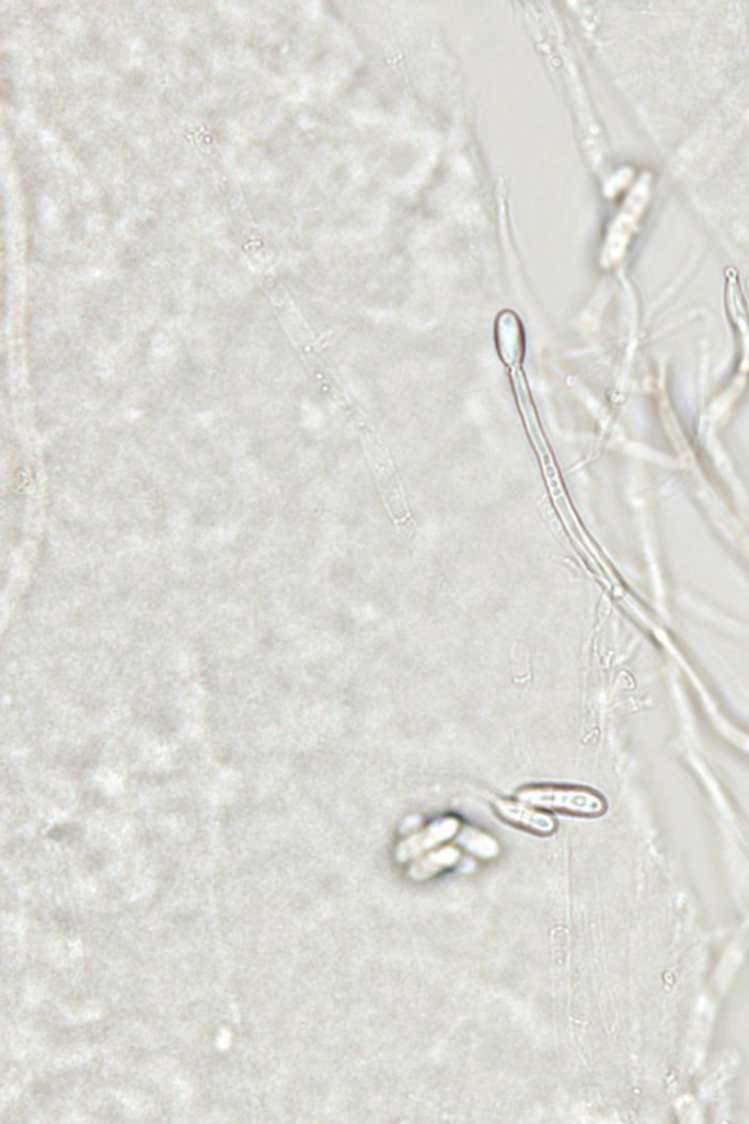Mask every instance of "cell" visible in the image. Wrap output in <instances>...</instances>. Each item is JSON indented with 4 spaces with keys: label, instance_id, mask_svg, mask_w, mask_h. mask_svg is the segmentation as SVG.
Listing matches in <instances>:
<instances>
[{
    "label": "cell",
    "instance_id": "7a4b0ae2",
    "mask_svg": "<svg viewBox=\"0 0 749 1124\" xmlns=\"http://www.w3.org/2000/svg\"><path fill=\"white\" fill-rule=\"evenodd\" d=\"M496 812L499 816L511 823L514 826L522 827L534 834L551 835L556 829V823L553 822L552 817L546 816L538 810L526 807V805L509 803V801H498L496 803Z\"/></svg>",
    "mask_w": 749,
    "mask_h": 1124
},
{
    "label": "cell",
    "instance_id": "3957f363",
    "mask_svg": "<svg viewBox=\"0 0 749 1124\" xmlns=\"http://www.w3.org/2000/svg\"><path fill=\"white\" fill-rule=\"evenodd\" d=\"M457 829V822L454 821H442L441 823H435L429 830H426L424 835L415 836L411 840H407L399 851L400 860H407V858L415 857L416 853L424 851L426 848L434 847L435 844L441 842V840L450 838Z\"/></svg>",
    "mask_w": 749,
    "mask_h": 1124
},
{
    "label": "cell",
    "instance_id": "6da1fadb",
    "mask_svg": "<svg viewBox=\"0 0 749 1124\" xmlns=\"http://www.w3.org/2000/svg\"><path fill=\"white\" fill-rule=\"evenodd\" d=\"M518 799L531 807L557 810L577 816H600L604 812V801L599 795L577 788H527L518 794Z\"/></svg>",
    "mask_w": 749,
    "mask_h": 1124
}]
</instances>
